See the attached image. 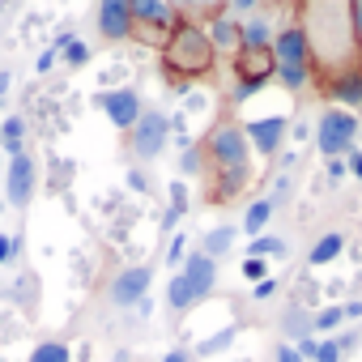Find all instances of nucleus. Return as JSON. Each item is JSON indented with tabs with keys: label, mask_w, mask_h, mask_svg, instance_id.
Masks as SVG:
<instances>
[{
	"label": "nucleus",
	"mask_w": 362,
	"mask_h": 362,
	"mask_svg": "<svg viewBox=\"0 0 362 362\" xmlns=\"http://www.w3.org/2000/svg\"><path fill=\"white\" fill-rule=\"evenodd\" d=\"M307 43H311V60L320 56L324 64H332V73L349 69L345 60L358 56V35H354V22H349V5H311L307 9Z\"/></svg>",
	"instance_id": "1"
},
{
	"label": "nucleus",
	"mask_w": 362,
	"mask_h": 362,
	"mask_svg": "<svg viewBox=\"0 0 362 362\" xmlns=\"http://www.w3.org/2000/svg\"><path fill=\"white\" fill-rule=\"evenodd\" d=\"M162 60H166V77L170 81H188V77L214 73L218 52H214V43H209L201 22H184V18H179L170 26L166 43H162Z\"/></svg>",
	"instance_id": "2"
},
{
	"label": "nucleus",
	"mask_w": 362,
	"mask_h": 362,
	"mask_svg": "<svg viewBox=\"0 0 362 362\" xmlns=\"http://www.w3.org/2000/svg\"><path fill=\"white\" fill-rule=\"evenodd\" d=\"M362 136V119L354 111H341V107H328L315 124V149L324 158H341L354 149V141Z\"/></svg>",
	"instance_id": "3"
},
{
	"label": "nucleus",
	"mask_w": 362,
	"mask_h": 362,
	"mask_svg": "<svg viewBox=\"0 0 362 362\" xmlns=\"http://www.w3.org/2000/svg\"><path fill=\"white\" fill-rule=\"evenodd\" d=\"M209 158H214V175L222 170H252V145L243 136L239 124H218L209 136Z\"/></svg>",
	"instance_id": "4"
},
{
	"label": "nucleus",
	"mask_w": 362,
	"mask_h": 362,
	"mask_svg": "<svg viewBox=\"0 0 362 362\" xmlns=\"http://www.w3.org/2000/svg\"><path fill=\"white\" fill-rule=\"evenodd\" d=\"M149 286H153V264H128L111 277L107 286V303L115 311H136L145 298H149Z\"/></svg>",
	"instance_id": "5"
},
{
	"label": "nucleus",
	"mask_w": 362,
	"mask_h": 362,
	"mask_svg": "<svg viewBox=\"0 0 362 362\" xmlns=\"http://www.w3.org/2000/svg\"><path fill=\"white\" fill-rule=\"evenodd\" d=\"M166 141H170V115H162V111H141L136 128L128 132L132 158H141V162H153V158L166 149Z\"/></svg>",
	"instance_id": "6"
},
{
	"label": "nucleus",
	"mask_w": 362,
	"mask_h": 362,
	"mask_svg": "<svg viewBox=\"0 0 362 362\" xmlns=\"http://www.w3.org/2000/svg\"><path fill=\"white\" fill-rule=\"evenodd\" d=\"M35 188H39V166H35V158L30 153L9 158V166H5V201L13 209H26L30 197H35Z\"/></svg>",
	"instance_id": "7"
},
{
	"label": "nucleus",
	"mask_w": 362,
	"mask_h": 362,
	"mask_svg": "<svg viewBox=\"0 0 362 362\" xmlns=\"http://www.w3.org/2000/svg\"><path fill=\"white\" fill-rule=\"evenodd\" d=\"M273 60H277V69H311V43H307V30L298 26V22H290V26H281L277 35H273Z\"/></svg>",
	"instance_id": "8"
},
{
	"label": "nucleus",
	"mask_w": 362,
	"mask_h": 362,
	"mask_svg": "<svg viewBox=\"0 0 362 362\" xmlns=\"http://www.w3.org/2000/svg\"><path fill=\"white\" fill-rule=\"evenodd\" d=\"M239 128H243V136H247V145H252L256 153L273 158V153L281 149L286 132H290V119H286V115H260V119H243Z\"/></svg>",
	"instance_id": "9"
},
{
	"label": "nucleus",
	"mask_w": 362,
	"mask_h": 362,
	"mask_svg": "<svg viewBox=\"0 0 362 362\" xmlns=\"http://www.w3.org/2000/svg\"><path fill=\"white\" fill-rule=\"evenodd\" d=\"M94 103L107 111V119H111L119 132H132L136 119H141V94H136L132 86H124V90H107V94H98Z\"/></svg>",
	"instance_id": "10"
},
{
	"label": "nucleus",
	"mask_w": 362,
	"mask_h": 362,
	"mask_svg": "<svg viewBox=\"0 0 362 362\" xmlns=\"http://www.w3.org/2000/svg\"><path fill=\"white\" fill-rule=\"evenodd\" d=\"M132 30H136V22H132L128 0H103L98 5V35L107 43H124V39H132Z\"/></svg>",
	"instance_id": "11"
},
{
	"label": "nucleus",
	"mask_w": 362,
	"mask_h": 362,
	"mask_svg": "<svg viewBox=\"0 0 362 362\" xmlns=\"http://www.w3.org/2000/svg\"><path fill=\"white\" fill-rule=\"evenodd\" d=\"M179 277L188 281L192 298L201 303V298H209V294H214V286H218V260H209L205 252H192L184 264H179Z\"/></svg>",
	"instance_id": "12"
},
{
	"label": "nucleus",
	"mask_w": 362,
	"mask_h": 362,
	"mask_svg": "<svg viewBox=\"0 0 362 362\" xmlns=\"http://www.w3.org/2000/svg\"><path fill=\"white\" fill-rule=\"evenodd\" d=\"M324 94L341 107V111H354L362 107V69H341L324 81Z\"/></svg>",
	"instance_id": "13"
},
{
	"label": "nucleus",
	"mask_w": 362,
	"mask_h": 362,
	"mask_svg": "<svg viewBox=\"0 0 362 362\" xmlns=\"http://www.w3.org/2000/svg\"><path fill=\"white\" fill-rule=\"evenodd\" d=\"M273 69H277V60H273V52L264 47V52H239L235 56V73H239V81H247V86H269L273 81Z\"/></svg>",
	"instance_id": "14"
},
{
	"label": "nucleus",
	"mask_w": 362,
	"mask_h": 362,
	"mask_svg": "<svg viewBox=\"0 0 362 362\" xmlns=\"http://www.w3.org/2000/svg\"><path fill=\"white\" fill-rule=\"evenodd\" d=\"M132 22L136 26H153L162 35H170V26L179 22V9L166 0H132Z\"/></svg>",
	"instance_id": "15"
},
{
	"label": "nucleus",
	"mask_w": 362,
	"mask_h": 362,
	"mask_svg": "<svg viewBox=\"0 0 362 362\" xmlns=\"http://www.w3.org/2000/svg\"><path fill=\"white\" fill-rule=\"evenodd\" d=\"M273 35H277V26L264 13H252L247 22H239V52H264V47H273Z\"/></svg>",
	"instance_id": "16"
},
{
	"label": "nucleus",
	"mask_w": 362,
	"mask_h": 362,
	"mask_svg": "<svg viewBox=\"0 0 362 362\" xmlns=\"http://www.w3.org/2000/svg\"><path fill=\"white\" fill-rule=\"evenodd\" d=\"M205 35H209V43H214L218 56H222V52H235V56H239V22H235L226 9H218V13L209 18Z\"/></svg>",
	"instance_id": "17"
},
{
	"label": "nucleus",
	"mask_w": 362,
	"mask_h": 362,
	"mask_svg": "<svg viewBox=\"0 0 362 362\" xmlns=\"http://www.w3.org/2000/svg\"><path fill=\"white\" fill-rule=\"evenodd\" d=\"M0 153L5 158L26 153V119L22 115H5V124H0Z\"/></svg>",
	"instance_id": "18"
},
{
	"label": "nucleus",
	"mask_w": 362,
	"mask_h": 362,
	"mask_svg": "<svg viewBox=\"0 0 362 362\" xmlns=\"http://www.w3.org/2000/svg\"><path fill=\"white\" fill-rule=\"evenodd\" d=\"M235 239H239V226H209V230L201 235V252H205L209 260H222V256L235 247Z\"/></svg>",
	"instance_id": "19"
},
{
	"label": "nucleus",
	"mask_w": 362,
	"mask_h": 362,
	"mask_svg": "<svg viewBox=\"0 0 362 362\" xmlns=\"http://www.w3.org/2000/svg\"><path fill=\"white\" fill-rule=\"evenodd\" d=\"M341 252H345V235H341V230H324V235L311 243L307 260H311V269H320V264H332Z\"/></svg>",
	"instance_id": "20"
},
{
	"label": "nucleus",
	"mask_w": 362,
	"mask_h": 362,
	"mask_svg": "<svg viewBox=\"0 0 362 362\" xmlns=\"http://www.w3.org/2000/svg\"><path fill=\"white\" fill-rule=\"evenodd\" d=\"M56 52H60V60H64L69 69H86V64H90V56H94V52H90V43H86V39H77V35H69V30L56 39Z\"/></svg>",
	"instance_id": "21"
},
{
	"label": "nucleus",
	"mask_w": 362,
	"mask_h": 362,
	"mask_svg": "<svg viewBox=\"0 0 362 362\" xmlns=\"http://www.w3.org/2000/svg\"><path fill=\"white\" fill-rule=\"evenodd\" d=\"M269 222H273V201H269V197H260V201H252V205L243 209V235H247V239H260Z\"/></svg>",
	"instance_id": "22"
},
{
	"label": "nucleus",
	"mask_w": 362,
	"mask_h": 362,
	"mask_svg": "<svg viewBox=\"0 0 362 362\" xmlns=\"http://www.w3.org/2000/svg\"><path fill=\"white\" fill-rule=\"evenodd\" d=\"M247 256H252V260H264V264H269V256H273V260H281V256H290V243L264 230L260 239H252V243H247Z\"/></svg>",
	"instance_id": "23"
},
{
	"label": "nucleus",
	"mask_w": 362,
	"mask_h": 362,
	"mask_svg": "<svg viewBox=\"0 0 362 362\" xmlns=\"http://www.w3.org/2000/svg\"><path fill=\"white\" fill-rule=\"evenodd\" d=\"M192 303H197V298H192V290H188V281H184V277H179V273H175V277L166 281V307H170V311L179 315V311H188Z\"/></svg>",
	"instance_id": "24"
},
{
	"label": "nucleus",
	"mask_w": 362,
	"mask_h": 362,
	"mask_svg": "<svg viewBox=\"0 0 362 362\" xmlns=\"http://www.w3.org/2000/svg\"><path fill=\"white\" fill-rule=\"evenodd\" d=\"M311 77H315V69H273V81L286 86L290 94H303L311 86Z\"/></svg>",
	"instance_id": "25"
},
{
	"label": "nucleus",
	"mask_w": 362,
	"mask_h": 362,
	"mask_svg": "<svg viewBox=\"0 0 362 362\" xmlns=\"http://www.w3.org/2000/svg\"><path fill=\"white\" fill-rule=\"evenodd\" d=\"M345 324V307H320L315 315H311V337H328L332 328H341Z\"/></svg>",
	"instance_id": "26"
},
{
	"label": "nucleus",
	"mask_w": 362,
	"mask_h": 362,
	"mask_svg": "<svg viewBox=\"0 0 362 362\" xmlns=\"http://www.w3.org/2000/svg\"><path fill=\"white\" fill-rule=\"evenodd\" d=\"M26 362H73V349L64 341H39Z\"/></svg>",
	"instance_id": "27"
},
{
	"label": "nucleus",
	"mask_w": 362,
	"mask_h": 362,
	"mask_svg": "<svg viewBox=\"0 0 362 362\" xmlns=\"http://www.w3.org/2000/svg\"><path fill=\"white\" fill-rule=\"evenodd\" d=\"M235 332H239V328H222V332H214V337H205V341L197 345V354H205V358H209V354H222V349H226V345L235 341Z\"/></svg>",
	"instance_id": "28"
},
{
	"label": "nucleus",
	"mask_w": 362,
	"mask_h": 362,
	"mask_svg": "<svg viewBox=\"0 0 362 362\" xmlns=\"http://www.w3.org/2000/svg\"><path fill=\"white\" fill-rule=\"evenodd\" d=\"M18 256H22V239H18V235H5V230H0V269L18 264Z\"/></svg>",
	"instance_id": "29"
},
{
	"label": "nucleus",
	"mask_w": 362,
	"mask_h": 362,
	"mask_svg": "<svg viewBox=\"0 0 362 362\" xmlns=\"http://www.w3.org/2000/svg\"><path fill=\"white\" fill-rule=\"evenodd\" d=\"M286 337H294V341L311 337V315H303V311H286Z\"/></svg>",
	"instance_id": "30"
},
{
	"label": "nucleus",
	"mask_w": 362,
	"mask_h": 362,
	"mask_svg": "<svg viewBox=\"0 0 362 362\" xmlns=\"http://www.w3.org/2000/svg\"><path fill=\"white\" fill-rule=\"evenodd\" d=\"M179 170H184V175H201L205 170V153L197 145H188L184 153H179Z\"/></svg>",
	"instance_id": "31"
},
{
	"label": "nucleus",
	"mask_w": 362,
	"mask_h": 362,
	"mask_svg": "<svg viewBox=\"0 0 362 362\" xmlns=\"http://www.w3.org/2000/svg\"><path fill=\"white\" fill-rule=\"evenodd\" d=\"M184 260H188V235H175L170 247H166V264L175 269V264H184Z\"/></svg>",
	"instance_id": "32"
},
{
	"label": "nucleus",
	"mask_w": 362,
	"mask_h": 362,
	"mask_svg": "<svg viewBox=\"0 0 362 362\" xmlns=\"http://www.w3.org/2000/svg\"><path fill=\"white\" fill-rule=\"evenodd\" d=\"M311 362H341L337 337H320V345H315V358H311Z\"/></svg>",
	"instance_id": "33"
},
{
	"label": "nucleus",
	"mask_w": 362,
	"mask_h": 362,
	"mask_svg": "<svg viewBox=\"0 0 362 362\" xmlns=\"http://www.w3.org/2000/svg\"><path fill=\"white\" fill-rule=\"evenodd\" d=\"M166 209H170L175 218L188 214V188H184V184H170V205H166Z\"/></svg>",
	"instance_id": "34"
},
{
	"label": "nucleus",
	"mask_w": 362,
	"mask_h": 362,
	"mask_svg": "<svg viewBox=\"0 0 362 362\" xmlns=\"http://www.w3.org/2000/svg\"><path fill=\"white\" fill-rule=\"evenodd\" d=\"M277 290H281V281H277V277L269 273L264 281H256V286H252V298H256V303H264V298H273Z\"/></svg>",
	"instance_id": "35"
},
{
	"label": "nucleus",
	"mask_w": 362,
	"mask_h": 362,
	"mask_svg": "<svg viewBox=\"0 0 362 362\" xmlns=\"http://www.w3.org/2000/svg\"><path fill=\"white\" fill-rule=\"evenodd\" d=\"M243 277H247V281L256 286V281H264V277H269V264H264V260H252V256H247V260H243Z\"/></svg>",
	"instance_id": "36"
},
{
	"label": "nucleus",
	"mask_w": 362,
	"mask_h": 362,
	"mask_svg": "<svg viewBox=\"0 0 362 362\" xmlns=\"http://www.w3.org/2000/svg\"><path fill=\"white\" fill-rule=\"evenodd\" d=\"M269 201H273V209L290 201V175H277V179H273V197H269Z\"/></svg>",
	"instance_id": "37"
},
{
	"label": "nucleus",
	"mask_w": 362,
	"mask_h": 362,
	"mask_svg": "<svg viewBox=\"0 0 362 362\" xmlns=\"http://www.w3.org/2000/svg\"><path fill=\"white\" fill-rule=\"evenodd\" d=\"M56 60H60V52H56V47L39 52V56H35V73H39V77H43V73H52V69H56Z\"/></svg>",
	"instance_id": "38"
},
{
	"label": "nucleus",
	"mask_w": 362,
	"mask_h": 362,
	"mask_svg": "<svg viewBox=\"0 0 362 362\" xmlns=\"http://www.w3.org/2000/svg\"><path fill=\"white\" fill-rule=\"evenodd\" d=\"M128 188H132V192H141V197L149 192V175H145L141 166H132V170H128Z\"/></svg>",
	"instance_id": "39"
},
{
	"label": "nucleus",
	"mask_w": 362,
	"mask_h": 362,
	"mask_svg": "<svg viewBox=\"0 0 362 362\" xmlns=\"http://www.w3.org/2000/svg\"><path fill=\"white\" fill-rule=\"evenodd\" d=\"M345 170L362 184V149H349V153H345Z\"/></svg>",
	"instance_id": "40"
},
{
	"label": "nucleus",
	"mask_w": 362,
	"mask_h": 362,
	"mask_svg": "<svg viewBox=\"0 0 362 362\" xmlns=\"http://www.w3.org/2000/svg\"><path fill=\"white\" fill-rule=\"evenodd\" d=\"M345 175H349V170H345V162H341V158H328V179H332V184H341Z\"/></svg>",
	"instance_id": "41"
},
{
	"label": "nucleus",
	"mask_w": 362,
	"mask_h": 362,
	"mask_svg": "<svg viewBox=\"0 0 362 362\" xmlns=\"http://www.w3.org/2000/svg\"><path fill=\"white\" fill-rule=\"evenodd\" d=\"M349 22H354V35L362 43V0H354V5H349Z\"/></svg>",
	"instance_id": "42"
},
{
	"label": "nucleus",
	"mask_w": 362,
	"mask_h": 362,
	"mask_svg": "<svg viewBox=\"0 0 362 362\" xmlns=\"http://www.w3.org/2000/svg\"><path fill=\"white\" fill-rule=\"evenodd\" d=\"M277 362H303V358H298V349L286 341V345H277Z\"/></svg>",
	"instance_id": "43"
},
{
	"label": "nucleus",
	"mask_w": 362,
	"mask_h": 362,
	"mask_svg": "<svg viewBox=\"0 0 362 362\" xmlns=\"http://www.w3.org/2000/svg\"><path fill=\"white\" fill-rule=\"evenodd\" d=\"M294 162H298V153H294V149H286V153H277V166H281V175H286V170H290Z\"/></svg>",
	"instance_id": "44"
},
{
	"label": "nucleus",
	"mask_w": 362,
	"mask_h": 362,
	"mask_svg": "<svg viewBox=\"0 0 362 362\" xmlns=\"http://www.w3.org/2000/svg\"><path fill=\"white\" fill-rule=\"evenodd\" d=\"M162 362H192V354L188 349H170V354H162Z\"/></svg>",
	"instance_id": "45"
},
{
	"label": "nucleus",
	"mask_w": 362,
	"mask_h": 362,
	"mask_svg": "<svg viewBox=\"0 0 362 362\" xmlns=\"http://www.w3.org/2000/svg\"><path fill=\"white\" fill-rule=\"evenodd\" d=\"M9 86H13V73H9V69H0V94H9Z\"/></svg>",
	"instance_id": "46"
},
{
	"label": "nucleus",
	"mask_w": 362,
	"mask_h": 362,
	"mask_svg": "<svg viewBox=\"0 0 362 362\" xmlns=\"http://www.w3.org/2000/svg\"><path fill=\"white\" fill-rule=\"evenodd\" d=\"M362 315V303H345V320H358Z\"/></svg>",
	"instance_id": "47"
},
{
	"label": "nucleus",
	"mask_w": 362,
	"mask_h": 362,
	"mask_svg": "<svg viewBox=\"0 0 362 362\" xmlns=\"http://www.w3.org/2000/svg\"><path fill=\"white\" fill-rule=\"evenodd\" d=\"M0 111H5V94H0Z\"/></svg>",
	"instance_id": "48"
},
{
	"label": "nucleus",
	"mask_w": 362,
	"mask_h": 362,
	"mask_svg": "<svg viewBox=\"0 0 362 362\" xmlns=\"http://www.w3.org/2000/svg\"><path fill=\"white\" fill-rule=\"evenodd\" d=\"M0 158H5V153H0ZM0 166H5V162H0Z\"/></svg>",
	"instance_id": "49"
},
{
	"label": "nucleus",
	"mask_w": 362,
	"mask_h": 362,
	"mask_svg": "<svg viewBox=\"0 0 362 362\" xmlns=\"http://www.w3.org/2000/svg\"><path fill=\"white\" fill-rule=\"evenodd\" d=\"M358 56H362V47H358Z\"/></svg>",
	"instance_id": "50"
}]
</instances>
